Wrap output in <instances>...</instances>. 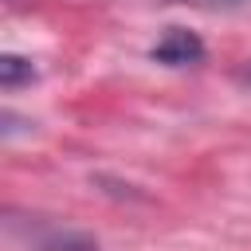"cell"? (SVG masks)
Wrapping results in <instances>:
<instances>
[{
    "instance_id": "6da1fadb",
    "label": "cell",
    "mask_w": 251,
    "mask_h": 251,
    "mask_svg": "<svg viewBox=\"0 0 251 251\" xmlns=\"http://www.w3.org/2000/svg\"><path fill=\"white\" fill-rule=\"evenodd\" d=\"M0 231L24 251H98L90 231L27 208H0Z\"/></svg>"
},
{
    "instance_id": "7a4b0ae2",
    "label": "cell",
    "mask_w": 251,
    "mask_h": 251,
    "mask_svg": "<svg viewBox=\"0 0 251 251\" xmlns=\"http://www.w3.org/2000/svg\"><path fill=\"white\" fill-rule=\"evenodd\" d=\"M149 55H153L157 63H165V67H192V63L204 59V43H200V35H192L188 27H169V31L153 43Z\"/></svg>"
},
{
    "instance_id": "3957f363",
    "label": "cell",
    "mask_w": 251,
    "mask_h": 251,
    "mask_svg": "<svg viewBox=\"0 0 251 251\" xmlns=\"http://www.w3.org/2000/svg\"><path fill=\"white\" fill-rule=\"evenodd\" d=\"M35 78H39V71H35V63H31V59L0 51V86L16 90V86H31Z\"/></svg>"
},
{
    "instance_id": "277c9868",
    "label": "cell",
    "mask_w": 251,
    "mask_h": 251,
    "mask_svg": "<svg viewBox=\"0 0 251 251\" xmlns=\"http://www.w3.org/2000/svg\"><path fill=\"white\" fill-rule=\"evenodd\" d=\"M31 133H35V122L27 114L0 110V141H16V137H31Z\"/></svg>"
},
{
    "instance_id": "5b68a950",
    "label": "cell",
    "mask_w": 251,
    "mask_h": 251,
    "mask_svg": "<svg viewBox=\"0 0 251 251\" xmlns=\"http://www.w3.org/2000/svg\"><path fill=\"white\" fill-rule=\"evenodd\" d=\"M173 4H188V8H208V12H231V8H243L247 0H173Z\"/></svg>"
},
{
    "instance_id": "8992f818",
    "label": "cell",
    "mask_w": 251,
    "mask_h": 251,
    "mask_svg": "<svg viewBox=\"0 0 251 251\" xmlns=\"http://www.w3.org/2000/svg\"><path fill=\"white\" fill-rule=\"evenodd\" d=\"M235 78H239V82H243V86H251V59H247V63H243V67H239V71H235Z\"/></svg>"
}]
</instances>
